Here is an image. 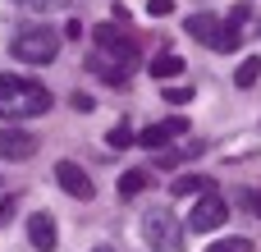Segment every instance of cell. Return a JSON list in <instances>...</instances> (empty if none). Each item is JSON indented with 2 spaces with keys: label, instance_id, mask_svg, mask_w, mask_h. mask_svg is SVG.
<instances>
[{
  "label": "cell",
  "instance_id": "22",
  "mask_svg": "<svg viewBox=\"0 0 261 252\" xmlns=\"http://www.w3.org/2000/svg\"><path fill=\"white\" fill-rule=\"evenodd\" d=\"M248 14H252L248 5H234V9H229V23H248Z\"/></svg>",
  "mask_w": 261,
  "mask_h": 252
},
{
  "label": "cell",
  "instance_id": "12",
  "mask_svg": "<svg viewBox=\"0 0 261 252\" xmlns=\"http://www.w3.org/2000/svg\"><path fill=\"white\" fill-rule=\"evenodd\" d=\"M170 138H174V133H170L165 124H147V129H142V133H138L133 142H138V147H147V152H161V147H165Z\"/></svg>",
  "mask_w": 261,
  "mask_h": 252
},
{
  "label": "cell",
  "instance_id": "15",
  "mask_svg": "<svg viewBox=\"0 0 261 252\" xmlns=\"http://www.w3.org/2000/svg\"><path fill=\"white\" fill-rule=\"evenodd\" d=\"M147 188V170H128L124 179H119V197H138Z\"/></svg>",
  "mask_w": 261,
  "mask_h": 252
},
{
  "label": "cell",
  "instance_id": "11",
  "mask_svg": "<svg viewBox=\"0 0 261 252\" xmlns=\"http://www.w3.org/2000/svg\"><path fill=\"white\" fill-rule=\"evenodd\" d=\"M239 46H243V32H239V23H220V28H216V37H211V51L229 55V51H239Z\"/></svg>",
  "mask_w": 261,
  "mask_h": 252
},
{
  "label": "cell",
  "instance_id": "9",
  "mask_svg": "<svg viewBox=\"0 0 261 252\" xmlns=\"http://www.w3.org/2000/svg\"><path fill=\"white\" fill-rule=\"evenodd\" d=\"M147 69H151V78H156V83H174V78L184 73V60H179L174 51H165V55H156Z\"/></svg>",
  "mask_w": 261,
  "mask_h": 252
},
{
  "label": "cell",
  "instance_id": "18",
  "mask_svg": "<svg viewBox=\"0 0 261 252\" xmlns=\"http://www.w3.org/2000/svg\"><path fill=\"white\" fill-rule=\"evenodd\" d=\"M165 101H170V106H188V101H193V87H179V83H165Z\"/></svg>",
  "mask_w": 261,
  "mask_h": 252
},
{
  "label": "cell",
  "instance_id": "24",
  "mask_svg": "<svg viewBox=\"0 0 261 252\" xmlns=\"http://www.w3.org/2000/svg\"><path fill=\"white\" fill-rule=\"evenodd\" d=\"M9 216H14V197H5V202H0V225H9Z\"/></svg>",
  "mask_w": 261,
  "mask_h": 252
},
{
  "label": "cell",
  "instance_id": "6",
  "mask_svg": "<svg viewBox=\"0 0 261 252\" xmlns=\"http://www.w3.org/2000/svg\"><path fill=\"white\" fill-rule=\"evenodd\" d=\"M55 184L73 197V202H92L96 197V184L87 179V170L78 161H55Z\"/></svg>",
  "mask_w": 261,
  "mask_h": 252
},
{
  "label": "cell",
  "instance_id": "23",
  "mask_svg": "<svg viewBox=\"0 0 261 252\" xmlns=\"http://www.w3.org/2000/svg\"><path fill=\"white\" fill-rule=\"evenodd\" d=\"M165 129H170V133H188V119H184V115H174V119H165Z\"/></svg>",
  "mask_w": 261,
  "mask_h": 252
},
{
  "label": "cell",
  "instance_id": "10",
  "mask_svg": "<svg viewBox=\"0 0 261 252\" xmlns=\"http://www.w3.org/2000/svg\"><path fill=\"white\" fill-rule=\"evenodd\" d=\"M216 28H220V18H216V14H193V18H188V37H193V41H202V46H211Z\"/></svg>",
  "mask_w": 261,
  "mask_h": 252
},
{
  "label": "cell",
  "instance_id": "8",
  "mask_svg": "<svg viewBox=\"0 0 261 252\" xmlns=\"http://www.w3.org/2000/svg\"><path fill=\"white\" fill-rule=\"evenodd\" d=\"M28 243H32L37 252H55V248H60V230H55L50 211H37V216H28Z\"/></svg>",
  "mask_w": 261,
  "mask_h": 252
},
{
  "label": "cell",
  "instance_id": "16",
  "mask_svg": "<svg viewBox=\"0 0 261 252\" xmlns=\"http://www.w3.org/2000/svg\"><path fill=\"white\" fill-rule=\"evenodd\" d=\"M106 142H110V147H119V152H124V147H133V129H128V124H124V119H119V124H115V129H110V133H106Z\"/></svg>",
  "mask_w": 261,
  "mask_h": 252
},
{
  "label": "cell",
  "instance_id": "2",
  "mask_svg": "<svg viewBox=\"0 0 261 252\" xmlns=\"http://www.w3.org/2000/svg\"><path fill=\"white\" fill-rule=\"evenodd\" d=\"M9 55H14L18 64H50V60L60 55V37H55V28H46V23L18 28L14 41H9Z\"/></svg>",
  "mask_w": 261,
  "mask_h": 252
},
{
  "label": "cell",
  "instance_id": "25",
  "mask_svg": "<svg viewBox=\"0 0 261 252\" xmlns=\"http://www.w3.org/2000/svg\"><path fill=\"white\" fill-rule=\"evenodd\" d=\"M92 252H115V248H92Z\"/></svg>",
  "mask_w": 261,
  "mask_h": 252
},
{
  "label": "cell",
  "instance_id": "21",
  "mask_svg": "<svg viewBox=\"0 0 261 252\" xmlns=\"http://www.w3.org/2000/svg\"><path fill=\"white\" fill-rule=\"evenodd\" d=\"M147 14L151 18H165V14H174V0H147Z\"/></svg>",
  "mask_w": 261,
  "mask_h": 252
},
{
  "label": "cell",
  "instance_id": "5",
  "mask_svg": "<svg viewBox=\"0 0 261 252\" xmlns=\"http://www.w3.org/2000/svg\"><path fill=\"white\" fill-rule=\"evenodd\" d=\"M142 234H147V243L156 252H174L179 248V225H174L170 211H147V216H142Z\"/></svg>",
  "mask_w": 261,
  "mask_h": 252
},
{
  "label": "cell",
  "instance_id": "13",
  "mask_svg": "<svg viewBox=\"0 0 261 252\" xmlns=\"http://www.w3.org/2000/svg\"><path fill=\"white\" fill-rule=\"evenodd\" d=\"M206 188H211L206 174H184V179H174V197H197V193H206Z\"/></svg>",
  "mask_w": 261,
  "mask_h": 252
},
{
  "label": "cell",
  "instance_id": "1",
  "mask_svg": "<svg viewBox=\"0 0 261 252\" xmlns=\"http://www.w3.org/2000/svg\"><path fill=\"white\" fill-rule=\"evenodd\" d=\"M55 101L41 83L18 78V73H0V119H37L46 115Z\"/></svg>",
  "mask_w": 261,
  "mask_h": 252
},
{
  "label": "cell",
  "instance_id": "19",
  "mask_svg": "<svg viewBox=\"0 0 261 252\" xmlns=\"http://www.w3.org/2000/svg\"><path fill=\"white\" fill-rule=\"evenodd\" d=\"M239 207H248L252 216H261V193L257 188H243V193H239Z\"/></svg>",
  "mask_w": 261,
  "mask_h": 252
},
{
  "label": "cell",
  "instance_id": "14",
  "mask_svg": "<svg viewBox=\"0 0 261 252\" xmlns=\"http://www.w3.org/2000/svg\"><path fill=\"white\" fill-rule=\"evenodd\" d=\"M257 78H261V60H257V55H248V60H243V64L234 69V87H243V92H248V87H252Z\"/></svg>",
  "mask_w": 261,
  "mask_h": 252
},
{
  "label": "cell",
  "instance_id": "20",
  "mask_svg": "<svg viewBox=\"0 0 261 252\" xmlns=\"http://www.w3.org/2000/svg\"><path fill=\"white\" fill-rule=\"evenodd\" d=\"M69 106H73L78 115H92V110H96V101H92L87 92H73V96H69Z\"/></svg>",
  "mask_w": 261,
  "mask_h": 252
},
{
  "label": "cell",
  "instance_id": "7",
  "mask_svg": "<svg viewBox=\"0 0 261 252\" xmlns=\"http://www.w3.org/2000/svg\"><path fill=\"white\" fill-rule=\"evenodd\" d=\"M32 156H37V133H28L9 119L0 129V161H32Z\"/></svg>",
  "mask_w": 261,
  "mask_h": 252
},
{
  "label": "cell",
  "instance_id": "3",
  "mask_svg": "<svg viewBox=\"0 0 261 252\" xmlns=\"http://www.w3.org/2000/svg\"><path fill=\"white\" fill-rule=\"evenodd\" d=\"M225 220H229V202H225L220 193H211V188H206V193L193 202V211H188V230H193V234H211V230H220Z\"/></svg>",
  "mask_w": 261,
  "mask_h": 252
},
{
  "label": "cell",
  "instance_id": "17",
  "mask_svg": "<svg viewBox=\"0 0 261 252\" xmlns=\"http://www.w3.org/2000/svg\"><path fill=\"white\" fill-rule=\"evenodd\" d=\"M206 252H252V239H239V234H234V239H220V243H211Z\"/></svg>",
  "mask_w": 261,
  "mask_h": 252
},
{
  "label": "cell",
  "instance_id": "4",
  "mask_svg": "<svg viewBox=\"0 0 261 252\" xmlns=\"http://www.w3.org/2000/svg\"><path fill=\"white\" fill-rule=\"evenodd\" d=\"M92 37H96V46L106 51V55H115V64H133L138 60V46H133V37L124 32V28H115V23H96L92 28Z\"/></svg>",
  "mask_w": 261,
  "mask_h": 252
}]
</instances>
